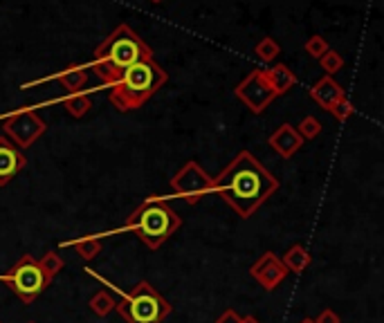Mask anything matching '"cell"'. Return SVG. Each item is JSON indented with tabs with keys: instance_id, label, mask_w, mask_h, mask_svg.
I'll use <instances>...</instances> for the list:
<instances>
[{
	"instance_id": "23",
	"label": "cell",
	"mask_w": 384,
	"mask_h": 323,
	"mask_svg": "<svg viewBox=\"0 0 384 323\" xmlns=\"http://www.w3.org/2000/svg\"><path fill=\"white\" fill-rule=\"evenodd\" d=\"M296 133L301 135V140L306 142V140H315L317 135L321 133V123H319V119H315L313 115H308V117H304L301 121H299V126H296Z\"/></svg>"
},
{
	"instance_id": "2",
	"label": "cell",
	"mask_w": 384,
	"mask_h": 323,
	"mask_svg": "<svg viewBox=\"0 0 384 323\" xmlns=\"http://www.w3.org/2000/svg\"><path fill=\"white\" fill-rule=\"evenodd\" d=\"M153 59V49L148 47L142 36L128 25H119L115 32L106 36V41L95 49L90 70L102 79L106 85H115L124 70L140 63V61Z\"/></svg>"
},
{
	"instance_id": "7",
	"label": "cell",
	"mask_w": 384,
	"mask_h": 323,
	"mask_svg": "<svg viewBox=\"0 0 384 323\" xmlns=\"http://www.w3.org/2000/svg\"><path fill=\"white\" fill-rule=\"evenodd\" d=\"M212 176L198 164V162L189 159L176 176L171 180V189L178 197H182L184 202L198 205L207 193H212Z\"/></svg>"
},
{
	"instance_id": "32",
	"label": "cell",
	"mask_w": 384,
	"mask_h": 323,
	"mask_svg": "<svg viewBox=\"0 0 384 323\" xmlns=\"http://www.w3.org/2000/svg\"><path fill=\"white\" fill-rule=\"evenodd\" d=\"M0 323H3V321H0Z\"/></svg>"
},
{
	"instance_id": "21",
	"label": "cell",
	"mask_w": 384,
	"mask_h": 323,
	"mask_svg": "<svg viewBox=\"0 0 384 323\" xmlns=\"http://www.w3.org/2000/svg\"><path fill=\"white\" fill-rule=\"evenodd\" d=\"M319 66L324 68V72L328 74V77H332V74L342 70L344 59H342L340 52H335V49H330V47H328V49H326V54H321V56H319Z\"/></svg>"
},
{
	"instance_id": "14",
	"label": "cell",
	"mask_w": 384,
	"mask_h": 323,
	"mask_svg": "<svg viewBox=\"0 0 384 323\" xmlns=\"http://www.w3.org/2000/svg\"><path fill=\"white\" fill-rule=\"evenodd\" d=\"M342 97H346L344 90H342V85L332 77H328V74H326V77H321L311 88V99L324 110H330Z\"/></svg>"
},
{
	"instance_id": "11",
	"label": "cell",
	"mask_w": 384,
	"mask_h": 323,
	"mask_svg": "<svg viewBox=\"0 0 384 323\" xmlns=\"http://www.w3.org/2000/svg\"><path fill=\"white\" fill-rule=\"evenodd\" d=\"M28 164V157L5 135H0V186H7Z\"/></svg>"
},
{
	"instance_id": "27",
	"label": "cell",
	"mask_w": 384,
	"mask_h": 323,
	"mask_svg": "<svg viewBox=\"0 0 384 323\" xmlns=\"http://www.w3.org/2000/svg\"><path fill=\"white\" fill-rule=\"evenodd\" d=\"M216 323H241V317H239V312L236 310H225V312H222L218 319H216Z\"/></svg>"
},
{
	"instance_id": "31",
	"label": "cell",
	"mask_w": 384,
	"mask_h": 323,
	"mask_svg": "<svg viewBox=\"0 0 384 323\" xmlns=\"http://www.w3.org/2000/svg\"><path fill=\"white\" fill-rule=\"evenodd\" d=\"M30 323H34V321H30Z\"/></svg>"
},
{
	"instance_id": "5",
	"label": "cell",
	"mask_w": 384,
	"mask_h": 323,
	"mask_svg": "<svg viewBox=\"0 0 384 323\" xmlns=\"http://www.w3.org/2000/svg\"><path fill=\"white\" fill-rule=\"evenodd\" d=\"M85 272H88L90 276L99 279L104 285H108V288L119 296L115 310L126 323H162L171 315V303L148 281H140L133 290L124 292L117 285L108 283L104 276H97L90 267H85Z\"/></svg>"
},
{
	"instance_id": "26",
	"label": "cell",
	"mask_w": 384,
	"mask_h": 323,
	"mask_svg": "<svg viewBox=\"0 0 384 323\" xmlns=\"http://www.w3.org/2000/svg\"><path fill=\"white\" fill-rule=\"evenodd\" d=\"M315 323H340V317H337V312H332V310H321Z\"/></svg>"
},
{
	"instance_id": "17",
	"label": "cell",
	"mask_w": 384,
	"mask_h": 323,
	"mask_svg": "<svg viewBox=\"0 0 384 323\" xmlns=\"http://www.w3.org/2000/svg\"><path fill=\"white\" fill-rule=\"evenodd\" d=\"M61 247H74L83 260H92L99 252H102V240H99L97 236H85V238H79V240H68Z\"/></svg>"
},
{
	"instance_id": "30",
	"label": "cell",
	"mask_w": 384,
	"mask_h": 323,
	"mask_svg": "<svg viewBox=\"0 0 384 323\" xmlns=\"http://www.w3.org/2000/svg\"><path fill=\"white\" fill-rule=\"evenodd\" d=\"M151 3H162V0H151Z\"/></svg>"
},
{
	"instance_id": "8",
	"label": "cell",
	"mask_w": 384,
	"mask_h": 323,
	"mask_svg": "<svg viewBox=\"0 0 384 323\" xmlns=\"http://www.w3.org/2000/svg\"><path fill=\"white\" fill-rule=\"evenodd\" d=\"M3 130L5 138H9L20 151H25V148H30L41 138L47 130V126L34 110H16V113H11L3 119Z\"/></svg>"
},
{
	"instance_id": "6",
	"label": "cell",
	"mask_w": 384,
	"mask_h": 323,
	"mask_svg": "<svg viewBox=\"0 0 384 323\" xmlns=\"http://www.w3.org/2000/svg\"><path fill=\"white\" fill-rule=\"evenodd\" d=\"M0 283H7L23 303H34L43 294V290L49 288L52 279L41 269L39 260L25 254L16 260V265L7 274H0Z\"/></svg>"
},
{
	"instance_id": "19",
	"label": "cell",
	"mask_w": 384,
	"mask_h": 323,
	"mask_svg": "<svg viewBox=\"0 0 384 323\" xmlns=\"http://www.w3.org/2000/svg\"><path fill=\"white\" fill-rule=\"evenodd\" d=\"M90 310L97 317H108L115 310V299L108 292L102 290V292H97L90 299Z\"/></svg>"
},
{
	"instance_id": "3",
	"label": "cell",
	"mask_w": 384,
	"mask_h": 323,
	"mask_svg": "<svg viewBox=\"0 0 384 323\" xmlns=\"http://www.w3.org/2000/svg\"><path fill=\"white\" fill-rule=\"evenodd\" d=\"M169 74L155 63V59L140 61V63L124 70L119 81L110 85V104L119 113L142 108L162 85L167 83Z\"/></svg>"
},
{
	"instance_id": "12",
	"label": "cell",
	"mask_w": 384,
	"mask_h": 323,
	"mask_svg": "<svg viewBox=\"0 0 384 323\" xmlns=\"http://www.w3.org/2000/svg\"><path fill=\"white\" fill-rule=\"evenodd\" d=\"M88 66H79V63H74L66 70H61L56 74H52V77H45V79H36V81H30V83H23V90H28V88H34V85H41L45 81H59L64 88L74 95V92H81V88L85 85V81H88Z\"/></svg>"
},
{
	"instance_id": "10",
	"label": "cell",
	"mask_w": 384,
	"mask_h": 323,
	"mask_svg": "<svg viewBox=\"0 0 384 323\" xmlns=\"http://www.w3.org/2000/svg\"><path fill=\"white\" fill-rule=\"evenodd\" d=\"M250 274H252V279H254L258 285H261L263 290L272 292V290H277L283 281H286V276L290 274V272L286 269V265L281 263V258H279L277 254L265 252V254L252 265Z\"/></svg>"
},
{
	"instance_id": "9",
	"label": "cell",
	"mask_w": 384,
	"mask_h": 323,
	"mask_svg": "<svg viewBox=\"0 0 384 323\" xmlns=\"http://www.w3.org/2000/svg\"><path fill=\"white\" fill-rule=\"evenodd\" d=\"M234 95H236L254 115H261L270 106L272 99H275V90H272V85L265 79V70H254L247 74V77L236 85Z\"/></svg>"
},
{
	"instance_id": "24",
	"label": "cell",
	"mask_w": 384,
	"mask_h": 323,
	"mask_svg": "<svg viewBox=\"0 0 384 323\" xmlns=\"http://www.w3.org/2000/svg\"><path fill=\"white\" fill-rule=\"evenodd\" d=\"M328 113H332V115H335V119H337V121H342V123H344V121H349V117H353L355 108H353V104L349 102V97H342L340 102L328 110Z\"/></svg>"
},
{
	"instance_id": "16",
	"label": "cell",
	"mask_w": 384,
	"mask_h": 323,
	"mask_svg": "<svg viewBox=\"0 0 384 323\" xmlns=\"http://www.w3.org/2000/svg\"><path fill=\"white\" fill-rule=\"evenodd\" d=\"M281 263L286 265L288 272H304L308 265H311V254L306 252L304 245H292L290 250L283 254Z\"/></svg>"
},
{
	"instance_id": "25",
	"label": "cell",
	"mask_w": 384,
	"mask_h": 323,
	"mask_svg": "<svg viewBox=\"0 0 384 323\" xmlns=\"http://www.w3.org/2000/svg\"><path fill=\"white\" fill-rule=\"evenodd\" d=\"M306 52L311 54V56H315V59H319L321 54H326V49H328V43H326V39L324 36H311V39L306 41Z\"/></svg>"
},
{
	"instance_id": "18",
	"label": "cell",
	"mask_w": 384,
	"mask_h": 323,
	"mask_svg": "<svg viewBox=\"0 0 384 323\" xmlns=\"http://www.w3.org/2000/svg\"><path fill=\"white\" fill-rule=\"evenodd\" d=\"M64 104H66V108H68V113L72 115V117H83L88 110L92 108V102H90V95L88 92H74V95H68L66 99H64Z\"/></svg>"
},
{
	"instance_id": "28",
	"label": "cell",
	"mask_w": 384,
	"mask_h": 323,
	"mask_svg": "<svg viewBox=\"0 0 384 323\" xmlns=\"http://www.w3.org/2000/svg\"><path fill=\"white\" fill-rule=\"evenodd\" d=\"M241 323H261V321H258L254 315H245V317H241Z\"/></svg>"
},
{
	"instance_id": "22",
	"label": "cell",
	"mask_w": 384,
	"mask_h": 323,
	"mask_svg": "<svg viewBox=\"0 0 384 323\" xmlns=\"http://www.w3.org/2000/svg\"><path fill=\"white\" fill-rule=\"evenodd\" d=\"M39 265H41V269L45 272V274L49 276V279H54L61 269L66 267V263H64V258H61L56 252H47L41 260H39Z\"/></svg>"
},
{
	"instance_id": "15",
	"label": "cell",
	"mask_w": 384,
	"mask_h": 323,
	"mask_svg": "<svg viewBox=\"0 0 384 323\" xmlns=\"http://www.w3.org/2000/svg\"><path fill=\"white\" fill-rule=\"evenodd\" d=\"M265 79L272 85V90H275V97L286 95L290 88H294V83H296L294 72H290V68L283 66V63H279L275 68H268L265 70Z\"/></svg>"
},
{
	"instance_id": "4",
	"label": "cell",
	"mask_w": 384,
	"mask_h": 323,
	"mask_svg": "<svg viewBox=\"0 0 384 323\" xmlns=\"http://www.w3.org/2000/svg\"><path fill=\"white\" fill-rule=\"evenodd\" d=\"M180 225H182L180 216L164 202V197L153 195L133 211L128 220L124 222V227L117 229V233L133 231L140 236V240L146 247L157 250V247H162V243L169 240L180 229Z\"/></svg>"
},
{
	"instance_id": "20",
	"label": "cell",
	"mask_w": 384,
	"mask_h": 323,
	"mask_svg": "<svg viewBox=\"0 0 384 323\" xmlns=\"http://www.w3.org/2000/svg\"><path fill=\"white\" fill-rule=\"evenodd\" d=\"M279 52H281L279 43L275 39H270V36L261 39V41H258V45H256V54H258V59L263 61V63H272V61L279 56Z\"/></svg>"
},
{
	"instance_id": "1",
	"label": "cell",
	"mask_w": 384,
	"mask_h": 323,
	"mask_svg": "<svg viewBox=\"0 0 384 323\" xmlns=\"http://www.w3.org/2000/svg\"><path fill=\"white\" fill-rule=\"evenodd\" d=\"M277 189L279 180L250 151H241L212 180V193H218L241 218H252Z\"/></svg>"
},
{
	"instance_id": "13",
	"label": "cell",
	"mask_w": 384,
	"mask_h": 323,
	"mask_svg": "<svg viewBox=\"0 0 384 323\" xmlns=\"http://www.w3.org/2000/svg\"><path fill=\"white\" fill-rule=\"evenodd\" d=\"M270 146L275 148L283 159H290L304 146V140L292 123H283V126H279L275 133L270 135Z\"/></svg>"
},
{
	"instance_id": "29",
	"label": "cell",
	"mask_w": 384,
	"mask_h": 323,
	"mask_svg": "<svg viewBox=\"0 0 384 323\" xmlns=\"http://www.w3.org/2000/svg\"><path fill=\"white\" fill-rule=\"evenodd\" d=\"M299 323H315V319H311V317H306V319H301Z\"/></svg>"
}]
</instances>
